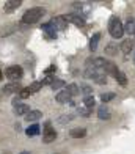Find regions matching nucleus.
<instances>
[{
    "mask_svg": "<svg viewBox=\"0 0 135 154\" xmlns=\"http://www.w3.org/2000/svg\"><path fill=\"white\" fill-rule=\"evenodd\" d=\"M83 104H85V107H87V109H93L94 104H96L93 94H91V96H85V97H83Z\"/></svg>",
    "mask_w": 135,
    "mask_h": 154,
    "instance_id": "obj_26",
    "label": "nucleus"
},
{
    "mask_svg": "<svg viewBox=\"0 0 135 154\" xmlns=\"http://www.w3.org/2000/svg\"><path fill=\"white\" fill-rule=\"evenodd\" d=\"M109 33L112 38L115 39H119L123 38L124 35V24L121 22V19H119L118 16H112L110 20H109Z\"/></svg>",
    "mask_w": 135,
    "mask_h": 154,
    "instance_id": "obj_2",
    "label": "nucleus"
},
{
    "mask_svg": "<svg viewBox=\"0 0 135 154\" xmlns=\"http://www.w3.org/2000/svg\"><path fill=\"white\" fill-rule=\"evenodd\" d=\"M65 85H66V83H65V80H61V79H55V80L52 82L51 88H52L54 91H55V90H60V88H63Z\"/></svg>",
    "mask_w": 135,
    "mask_h": 154,
    "instance_id": "obj_28",
    "label": "nucleus"
},
{
    "mask_svg": "<svg viewBox=\"0 0 135 154\" xmlns=\"http://www.w3.org/2000/svg\"><path fill=\"white\" fill-rule=\"evenodd\" d=\"M20 0H8V2H5V5H3V10L6 11V13H11V11H14V10H17L19 6H20Z\"/></svg>",
    "mask_w": 135,
    "mask_h": 154,
    "instance_id": "obj_12",
    "label": "nucleus"
},
{
    "mask_svg": "<svg viewBox=\"0 0 135 154\" xmlns=\"http://www.w3.org/2000/svg\"><path fill=\"white\" fill-rule=\"evenodd\" d=\"M69 135L72 138H83V137H87V129L85 128H74L69 131Z\"/></svg>",
    "mask_w": 135,
    "mask_h": 154,
    "instance_id": "obj_14",
    "label": "nucleus"
},
{
    "mask_svg": "<svg viewBox=\"0 0 135 154\" xmlns=\"http://www.w3.org/2000/svg\"><path fill=\"white\" fill-rule=\"evenodd\" d=\"M79 115H82V116H90V115H91V110L87 109V107H85V109H80V110H79Z\"/></svg>",
    "mask_w": 135,
    "mask_h": 154,
    "instance_id": "obj_32",
    "label": "nucleus"
},
{
    "mask_svg": "<svg viewBox=\"0 0 135 154\" xmlns=\"http://www.w3.org/2000/svg\"><path fill=\"white\" fill-rule=\"evenodd\" d=\"M102 71H104V74H105V75L116 77V75H118V72H119V69L116 68V65H115V63H112V61H107V60H105Z\"/></svg>",
    "mask_w": 135,
    "mask_h": 154,
    "instance_id": "obj_7",
    "label": "nucleus"
},
{
    "mask_svg": "<svg viewBox=\"0 0 135 154\" xmlns=\"http://www.w3.org/2000/svg\"><path fill=\"white\" fill-rule=\"evenodd\" d=\"M57 102H60V104H66V102H69L71 101V94L66 91V90H63V91H60L58 94H57Z\"/></svg>",
    "mask_w": 135,
    "mask_h": 154,
    "instance_id": "obj_21",
    "label": "nucleus"
},
{
    "mask_svg": "<svg viewBox=\"0 0 135 154\" xmlns=\"http://www.w3.org/2000/svg\"><path fill=\"white\" fill-rule=\"evenodd\" d=\"M105 54H107V55H116L118 54V46L115 43L107 44V47H105Z\"/></svg>",
    "mask_w": 135,
    "mask_h": 154,
    "instance_id": "obj_25",
    "label": "nucleus"
},
{
    "mask_svg": "<svg viewBox=\"0 0 135 154\" xmlns=\"http://www.w3.org/2000/svg\"><path fill=\"white\" fill-rule=\"evenodd\" d=\"M115 80L118 82V85H121V87H127V77H126V74H124L123 71H119V72H118V75L115 77Z\"/></svg>",
    "mask_w": 135,
    "mask_h": 154,
    "instance_id": "obj_23",
    "label": "nucleus"
},
{
    "mask_svg": "<svg viewBox=\"0 0 135 154\" xmlns=\"http://www.w3.org/2000/svg\"><path fill=\"white\" fill-rule=\"evenodd\" d=\"M25 134H27V137H35V135H38V134H39V124H36V123L30 124V126H28V128L25 129Z\"/></svg>",
    "mask_w": 135,
    "mask_h": 154,
    "instance_id": "obj_20",
    "label": "nucleus"
},
{
    "mask_svg": "<svg viewBox=\"0 0 135 154\" xmlns=\"http://www.w3.org/2000/svg\"><path fill=\"white\" fill-rule=\"evenodd\" d=\"M19 154H32V152H30V151H20Z\"/></svg>",
    "mask_w": 135,
    "mask_h": 154,
    "instance_id": "obj_34",
    "label": "nucleus"
},
{
    "mask_svg": "<svg viewBox=\"0 0 135 154\" xmlns=\"http://www.w3.org/2000/svg\"><path fill=\"white\" fill-rule=\"evenodd\" d=\"M20 90H22V87L17 82H11V83H6L3 87V93L5 94H14V93H19Z\"/></svg>",
    "mask_w": 135,
    "mask_h": 154,
    "instance_id": "obj_10",
    "label": "nucleus"
},
{
    "mask_svg": "<svg viewBox=\"0 0 135 154\" xmlns=\"http://www.w3.org/2000/svg\"><path fill=\"white\" fill-rule=\"evenodd\" d=\"M113 97H115V93H113V91H107V93H102L101 94V101L105 104V102H110Z\"/></svg>",
    "mask_w": 135,
    "mask_h": 154,
    "instance_id": "obj_29",
    "label": "nucleus"
},
{
    "mask_svg": "<svg viewBox=\"0 0 135 154\" xmlns=\"http://www.w3.org/2000/svg\"><path fill=\"white\" fill-rule=\"evenodd\" d=\"M72 120H74V113H66V115H61L58 118V123L60 124H66V123L72 121Z\"/></svg>",
    "mask_w": 135,
    "mask_h": 154,
    "instance_id": "obj_27",
    "label": "nucleus"
},
{
    "mask_svg": "<svg viewBox=\"0 0 135 154\" xmlns=\"http://www.w3.org/2000/svg\"><path fill=\"white\" fill-rule=\"evenodd\" d=\"M124 33H127V35H133L135 33V17H129L126 20Z\"/></svg>",
    "mask_w": 135,
    "mask_h": 154,
    "instance_id": "obj_18",
    "label": "nucleus"
},
{
    "mask_svg": "<svg viewBox=\"0 0 135 154\" xmlns=\"http://www.w3.org/2000/svg\"><path fill=\"white\" fill-rule=\"evenodd\" d=\"M41 88H42V83H41V80H39V82H35V83H32V85H28V87H25V88L20 90V91H19V97H20V99L30 97L32 94L38 93Z\"/></svg>",
    "mask_w": 135,
    "mask_h": 154,
    "instance_id": "obj_4",
    "label": "nucleus"
},
{
    "mask_svg": "<svg viewBox=\"0 0 135 154\" xmlns=\"http://www.w3.org/2000/svg\"><path fill=\"white\" fill-rule=\"evenodd\" d=\"M63 19H65L66 22H72L74 25H79V27H83L85 25V17L80 16L79 13H69V14L63 16Z\"/></svg>",
    "mask_w": 135,
    "mask_h": 154,
    "instance_id": "obj_6",
    "label": "nucleus"
},
{
    "mask_svg": "<svg viewBox=\"0 0 135 154\" xmlns=\"http://www.w3.org/2000/svg\"><path fill=\"white\" fill-rule=\"evenodd\" d=\"M133 36H135V33H133ZM133 41H135V39H133Z\"/></svg>",
    "mask_w": 135,
    "mask_h": 154,
    "instance_id": "obj_37",
    "label": "nucleus"
},
{
    "mask_svg": "<svg viewBox=\"0 0 135 154\" xmlns=\"http://www.w3.org/2000/svg\"><path fill=\"white\" fill-rule=\"evenodd\" d=\"M97 116H99V120H110V118H112L110 109H107L105 106H101L97 109Z\"/></svg>",
    "mask_w": 135,
    "mask_h": 154,
    "instance_id": "obj_16",
    "label": "nucleus"
},
{
    "mask_svg": "<svg viewBox=\"0 0 135 154\" xmlns=\"http://www.w3.org/2000/svg\"><path fill=\"white\" fill-rule=\"evenodd\" d=\"M41 116H42V113H41L39 110H30V112L25 115V120H27L28 123H35V121H38Z\"/></svg>",
    "mask_w": 135,
    "mask_h": 154,
    "instance_id": "obj_17",
    "label": "nucleus"
},
{
    "mask_svg": "<svg viewBox=\"0 0 135 154\" xmlns=\"http://www.w3.org/2000/svg\"><path fill=\"white\" fill-rule=\"evenodd\" d=\"M52 25H54V29L58 32V30H65L66 27H68V22L65 19H63V16H57V17H54V19H51L49 20Z\"/></svg>",
    "mask_w": 135,
    "mask_h": 154,
    "instance_id": "obj_9",
    "label": "nucleus"
},
{
    "mask_svg": "<svg viewBox=\"0 0 135 154\" xmlns=\"http://www.w3.org/2000/svg\"><path fill=\"white\" fill-rule=\"evenodd\" d=\"M42 30L46 32V35L49 38H57V30L54 29V25L51 24V22H47V24H42V27H41Z\"/></svg>",
    "mask_w": 135,
    "mask_h": 154,
    "instance_id": "obj_19",
    "label": "nucleus"
},
{
    "mask_svg": "<svg viewBox=\"0 0 135 154\" xmlns=\"http://www.w3.org/2000/svg\"><path fill=\"white\" fill-rule=\"evenodd\" d=\"M133 47H135V41L133 39H124L123 43H121V46H119V51H121L123 54H130L132 51H133Z\"/></svg>",
    "mask_w": 135,
    "mask_h": 154,
    "instance_id": "obj_11",
    "label": "nucleus"
},
{
    "mask_svg": "<svg viewBox=\"0 0 135 154\" xmlns=\"http://www.w3.org/2000/svg\"><path fill=\"white\" fill-rule=\"evenodd\" d=\"M66 91H68L71 96H77V94L80 93V88H79V85H77V83H69L68 88H66Z\"/></svg>",
    "mask_w": 135,
    "mask_h": 154,
    "instance_id": "obj_22",
    "label": "nucleus"
},
{
    "mask_svg": "<svg viewBox=\"0 0 135 154\" xmlns=\"http://www.w3.org/2000/svg\"><path fill=\"white\" fill-rule=\"evenodd\" d=\"M93 80L97 83V85H107V75H105L104 72H99Z\"/></svg>",
    "mask_w": 135,
    "mask_h": 154,
    "instance_id": "obj_24",
    "label": "nucleus"
},
{
    "mask_svg": "<svg viewBox=\"0 0 135 154\" xmlns=\"http://www.w3.org/2000/svg\"><path fill=\"white\" fill-rule=\"evenodd\" d=\"M104 63H105V60L101 57H91L87 60V68H94V69H101L102 71Z\"/></svg>",
    "mask_w": 135,
    "mask_h": 154,
    "instance_id": "obj_8",
    "label": "nucleus"
},
{
    "mask_svg": "<svg viewBox=\"0 0 135 154\" xmlns=\"http://www.w3.org/2000/svg\"><path fill=\"white\" fill-rule=\"evenodd\" d=\"M46 14V10L42 6H33V8L27 10L22 16V22L27 25H32V24H36L41 20V17Z\"/></svg>",
    "mask_w": 135,
    "mask_h": 154,
    "instance_id": "obj_1",
    "label": "nucleus"
},
{
    "mask_svg": "<svg viewBox=\"0 0 135 154\" xmlns=\"http://www.w3.org/2000/svg\"><path fill=\"white\" fill-rule=\"evenodd\" d=\"M5 75H6V79L11 80V82H17V80L22 79L24 69H22V66H19V65H13L10 68H6Z\"/></svg>",
    "mask_w": 135,
    "mask_h": 154,
    "instance_id": "obj_3",
    "label": "nucleus"
},
{
    "mask_svg": "<svg viewBox=\"0 0 135 154\" xmlns=\"http://www.w3.org/2000/svg\"><path fill=\"white\" fill-rule=\"evenodd\" d=\"M0 82H2V69H0Z\"/></svg>",
    "mask_w": 135,
    "mask_h": 154,
    "instance_id": "obj_35",
    "label": "nucleus"
},
{
    "mask_svg": "<svg viewBox=\"0 0 135 154\" xmlns=\"http://www.w3.org/2000/svg\"><path fill=\"white\" fill-rule=\"evenodd\" d=\"M80 91L85 93V96H91V93H93V88H91L90 85H87V83H82V85H79Z\"/></svg>",
    "mask_w": 135,
    "mask_h": 154,
    "instance_id": "obj_30",
    "label": "nucleus"
},
{
    "mask_svg": "<svg viewBox=\"0 0 135 154\" xmlns=\"http://www.w3.org/2000/svg\"><path fill=\"white\" fill-rule=\"evenodd\" d=\"M55 79H54V75H46L44 79L41 80V83H42V87L44 85H52V82H54Z\"/></svg>",
    "mask_w": 135,
    "mask_h": 154,
    "instance_id": "obj_31",
    "label": "nucleus"
},
{
    "mask_svg": "<svg viewBox=\"0 0 135 154\" xmlns=\"http://www.w3.org/2000/svg\"><path fill=\"white\" fill-rule=\"evenodd\" d=\"M30 110H32V109L28 107L27 104H22V102H20L19 106H16V107H14V113H16L17 116H25V115H27Z\"/></svg>",
    "mask_w": 135,
    "mask_h": 154,
    "instance_id": "obj_15",
    "label": "nucleus"
},
{
    "mask_svg": "<svg viewBox=\"0 0 135 154\" xmlns=\"http://www.w3.org/2000/svg\"><path fill=\"white\" fill-rule=\"evenodd\" d=\"M99 41H101V33H94L90 39V44H88V49L91 52H96L97 51V46H99Z\"/></svg>",
    "mask_w": 135,
    "mask_h": 154,
    "instance_id": "obj_13",
    "label": "nucleus"
},
{
    "mask_svg": "<svg viewBox=\"0 0 135 154\" xmlns=\"http://www.w3.org/2000/svg\"><path fill=\"white\" fill-rule=\"evenodd\" d=\"M55 138H57V132H55V129L52 128L51 121L44 123V131H42V142H44V143H52V142H55Z\"/></svg>",
    "mask_w": 135,
    "mask_h": 154,
    "instance_id": "obj_5",
    "label": "nucleus"
},
{
    "mask_svg": "<svg viewBox=\"0 0 135 154\" xmlns=\"http://www.w3.org/2000/svg\"><path fill=\"white\" fill-rule=\"evenodd\" d=\"M54 71H57V66H55V65H51V66H49L46 71H44V74H46V75H52Z\"/></svg>",
    "mask_w": 135,
    "mask_h": 154,
    "instance_id": "obj_33",
    "label": "nucleus"
},
{
    "mask_svg": "<svg viewBox=\"0 0 135 154\" xmlns=\"http://www.w3.org/2000/svg\"><path fill=\"white\" fill-rule=\"evenodd\" d=\"M133 65H135V54H133Z\"/></svg>",
    "mask_w": 135,
    "mask_h": 154,
    "instance_id": "obj_36",
    "label": "nucleus"
}]
</instances>
